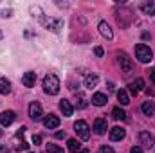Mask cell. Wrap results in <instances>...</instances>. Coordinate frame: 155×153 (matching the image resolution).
Here are the masks:
<instances>
[{
	"mask_svg": "<svg viewBox=\"0 0 155 153\" xmlns=\"http://www.w3.org/2000/svg\"><path fill=\"white\" fill-rule=\"evenodd\" d=\"M45 150H47V153H63V150L60 146H56V144H47Z\"/></svg>",
	"mask_w": 155,
	"mask_h": 153,
	"instance_id": "cell-24",
	"label": "cell"
},
{
	"mask_svg": "<svg viewBox=\"0 0 155 153\" xmlns=\"http://www.w3.org/2000/svg\"><path fill=\"white\" fill-rule=\"evenodd\" d=\"M25 153H33V151H25Z\"/></svg>",
	"mask_w": 155,
	"mask_h": 153,
	"instance_id": "cell-35",
	"label": "cell"
},
{
	"mask_svg": "<svg viewBox=\"0 0 155 153\" xmlns=\"http://www.w3.org/2000/svg\"><path fill=\"white\" fill-rule=\"evenodd\" d=\"M150 77H152V81L155 83V69H152V70H150Z\"/></svg>",
	"mask_w": 155,
	"mask_h": 153,
	"instance_id": "cell-32",
	"label": "cell"
},
{
	"mask_svg": "<svg viewBox=\"0 0 155 153\" xmlns=\"http://www.w3.org/2000/svg\"><path fill=\"white\" fill-rule=\"evenodd\" d=\"M94 52H96V56H103V49H101V47H96Z\"/></svg>",
	"mask_w": 155,
	"mask_h": 153,
	"instance_id": "cell-29",
	"label": "cell"
},
{
	"mask_svg": "<svg viewBox=\"0 0 155 153\" xmlns=\"http://www.w3.org/2000/svg\"><path fill=\"white\" fill-rule=\"evenodd\" d=\"M60 110L63 112L65 117H71L72 112H74V106L71 105V101H69V99H61V101H60Z\"/></svg>",
	"mask_w": 155,
	"mask_h": 153,
	"instance_id": "cell-10",
	"label": "cell"
},
{
	"mask_svg": "<svg viewBox=\"0 0 155 153\" xmlns=\"http://www.w3.org/2000/svg\"><path fill=\"white\" fill-rule=\"evenodd\" d=\"M107 101H108V97H107L105 94H101V92H96V94L92 96V103H94L96 106H103V105H107Z\"/></svg>",
	"mask_w": 155,
	"mask_h": 153,
	"instance_id": "cell-14",
	"label": "cell"
},
{
	"mask_svg": "<svg viewBox=\"0 0 155 153\" xmlns=\"http://www.w3.org/2000/svg\"><path fill=\"white\" fill-rule=\"evenodd\" d=\"M29 117L33 121H40L43 117V108H41V105H40L38 101H33L29 105Z\"/></svg>",
	"mask_w": 155,
	"mask_h": 153,
	"instance_id": "cell-5",
	"label": "cell"
},
{
	"mask_svg": "<svg viewBox=\"0 0 155 153\" xmlns=\"http://www.w3.org/2000/svg\"><path fill=\"white\" fill-rule=\"evenodd\" d=\"M117 99H119V103L123 105V106H126L128 103H130V97H128V94H126V90H117Z\"/></svg>",
	"mask_w": 155,
	"mask_h": 153,
	"instance_id": "cell-19",
	"label": "cell"
},
{
	"mask_svg": "<svg viewBox=\"0 0 155 153\" xmlns=\"http://www.w3.org/2000/svg\"><path fill=\"white\" fill-rule=\"evenodd\" d=\"M141 11L144 13V15H155V4L153 2H144V4H141Z\"/></svg>",
	"mask_w": 155,
	"mask_h": 153,
	"instance_id": "cell-18",
	"label": "cell"
},
{
	"mask_svg": "<svg viewBox=\"0 0 155 153\" xmlns=\"http://www.w3.org/2000/svg\"><path fill=\"white\" fill-rule=\"evenodd\" d=\"M139 142H141L144 148H153L155 139L150 132H141V133H139Z\"/></svg>",
	"mask_w": 155,
	"mask_h": 153,
	"instance_id": "cell-6",
	"label": "cell"
},
{
	"mask_svg": "<svg viewBox=\"0 0 155 153\" xmlns=\"http://www.w3.org/2000/svg\"><path fill=\"white\" fill-rule=\"evenodd\" d=\"M124 135H126V132H124L121 126H116V128L110 130V141H123Z\"/></svg>",
	"mask_w": 155,
	"mask_h": 153,
	"instance_id": "cell-12",
	"label": "cell"
},
{
	"mask_svg": "<svg viewBox=\"0 0 155 153\" xmlns=\"http://www.w3.org/2000/svg\"><path fill=\"white\" fill-rule=\"evenodd\" d=\"M130 85H132L137 92H141V90L144 88V79H143V77H137V79H135V81H132Z\"/></svg>",
	"mask_w": 155,
	"mask_h": 153,
	"instance_id": "cell-22",
	"label": "cell"
},
{
	"mask_svg": "<svg viewBox=\"0 0 155 153\" xmlns=\"http://www.w3.org/2000/svg\"><path fill=\"white\" fill-rule=\"evenodd\" d=\"M65 135H67V133H65V132H61V130L54 133V137H56V139H65Z\"/></svg>",
	"mask_w": 155,
	"mask_h": 153,
	"instance_id": "cell-27",
	"label": "cell"
},
{
	"mask_svg": "<svg viewBox=\"0 0 155 153\" xmlns=\"http://www.w3.org/2000/svg\"><path fill=\"white\" fill-rule=\"evenodd\" d=\"M94 132L97 133V135H103L107 130H108V122H107V119H103V117H97L96 121H94Z\"/></svg>",
	"mask_w": 155,
	"mask_h": 153,
	"instance_id": "cell-7",
	"label": "cell"
},
{
	"mask_svg": "<svg viewBox=\"0 0 155 153\" xmlns=\"http://www.w3.org/2000/svg\"><path fill=\"white\" fill-rule=\"evenodd\" d=\"M0 135H2V130H0Z\"/></svg>",
	"mask_w": 155,
	"mask_h": 153,
	"instance_id": "cell-36",
	"label": "cell"
},
{
	"mask_svg": "<svg viewBox=\"0 0 155 153\" xmlns=\"http://www.w3.org/2000/svg\"><path fill=\"white\" fill-rule=\"evenodd\" d=\"M130 153H143V150H141L139 146H134V148L130 150Z\"/></svg>",
	"mask_w": 155,
	"mask_h": 153,
	"instance_id": "cell-30",
	"label": "cell"
},
{
	"mask_svg": "<svg viewBox=\"0 0 155 153\" xmlns=\"http://www.w3.org/2000/svg\"><path fill=\"white\" fill-rule=\"evenodd\" d=\"M135 58H137L141 63H150V61L153 60V52H152V49H150L148 45L137 43V45H135Z\"/></svg>",
	"mask_w": 155,
	"mask_h": 153,
	"instance_id": "cell-2",
	"label": "cell"
},
{
	"mask_svg": "<svg viewBox=\"0 0 155 153\" xmlns=\"http://www.w3.org/2000/svg\"><path fill=\"white\" fill-rule=\"evenodd\" d=\"M117 61H119V67H121V70H123L124 74H130V72H132L134 63H132V60L128 58L126 52H119V54H117Z\"/></svg>",
	"mask_w": 155,
	"mask_h": 153,
	"instance_id": "cell-4",
	"label": "cell"
},
{
	"mask_svg": "<svg viewBox=\"0 0 155 153\" xmlns=\"http://www.w3.org/2000/svg\"><path fill=\"white\" fill-rule=\"evenodd\" d=\"M43 90H45V94H49V96H56L58 92H60V79L56 74H47V76L43 77Z\"/></svg>",
	"mask_w": 155,
	"mask_h": 153,
	"instance_id": "cell-1",
	"label": "cell"
},
{
	"mask_svg": "<svg viewBox=\"0 0 155 153\" xmlns=\"http://www.w3.org/2000/svg\"><path fill=\"white\" fill-rule=\"evenodd\" d=\"M0 94H4V96L11 94V81L7 77H0Z\"/></svg>",
	"mask_w": 155,
	"mask_h": 153,
	"instance_id": "cell-16",
	"label": "cell"
},
{
	"mask_svg": "<svg viewBox=\"0 0 155 153\" xmlns=\"http://www.w3.org/2000/svg\"><path fill=\"white\" fill-rule=\"evenodd\" d=\"M99 33H101L103 38H107V40L114 38V33H112V29H110V25H108L107 22H101V24H99Z\"/></svg>",
	"mask_w": 155,
	"mask_h": 153,
	"instance_id": "cell-13",
	"label": "cell"
},
{
	"mask_svg": "<svg viewBox=\"0 0 155 153\" xmlns=\"http://www.w3.org/2000/svg\"><path fill=\"white\" fill-rule=\"evenodd\" d=\"M141 110H143V114L144 115H153V112H155V103L153 101H144L143 103V106H141Z\"/></svg>",
	"mask_w": 155,
	"mask_h": 153,
	"instance_id": "cell-17",
	"label": "cell"
},
{
	"mask_svg": "<svg viewBox=\"0 0 155 153\" xmlns=\"http://www.w3.org/2000/svg\"><path fill=\"white\" fill-rule=\"evenodd\" d=\"M0 16H2V18H9V16H11V9H7V11H0Z\"/></svg>",
	"mask_w": 155,
	"mask_h": 153,
	"instance_id": "cell-28",
	"label": "cell"
},
{
	"mask_svg": "<svg viewBox=\"0 0 155 153\" xmlns=\"http://www.w3.org/2000/svg\"><path fill=\"white\" fill-rule=\"evenodd\" d=\"M33 144H35V146L41 144V137H40V135H33Z\"/></svg>",
	"mask_w": 155,
	"mask_h": 153,
	"instance_id": "cell-26",
	"label": "cell"
},
{
	"mask_svg": "<svg viewBox=\"0 0 155 153\" xmlns=\"http://www.w3.org/2000/svg\"><path fill=\"white\" fill-rule=\"evenodd\" d=\"M43 126H45L47 130H54V128H58V126H60V117H58V115L49 114L45 119H43Z\"/></svg>",
	"mask_w": 155,
	"mask_h": 153,
	"instance_id": "cell-8",
	"label": "cell"
},
{
	"mask_svg": "<svg viewBox=\"0 0 155 153\" xmlns=\"http://www.w3.org/2000/svg\"><path fill=\"white\" fill-rule=\"evenodd\" d=\"M74 132L78 133V137L81 141H88L90 139V126L85 121H76L74 122Z\"/></svg>",
	"mask_w": 155,
	"mask_h": 153,
	"instance_id": "cell-3",
	"label": "cell"
},
{
	"mask_svg": "<svg viewBox=\"0 0 155 153\" xmlns=\"http://www.w3.org/2000/svg\"><path fill=\"white\" fill-rule=\"evenodd\" d=\"M87 105H88V99L85 97V96H78V103H76V106L79 108V110H83V108H87Z\"/></svg>",
	"mask_w": 155,
	"mask_h": 153,
	"instance_id": "cell-23",
	"label": "cell"
},
{
	"mask_svg": "<svg viewBox=\"0 0 155 153\" xmlns=\"http://www.w3.org/2000/svg\"><path fill=\"white\" fill-rule=\"evenodd\" d=\"M97 153H114V148H110V146H101Z\"/></svg>",
	"mask_w": 155,
	"mask_h": 153,
	"instance_id": "cell-25",
	"label": "cell"
},
{
	"mask_svg": "<svg viewBox=\"0 0 155 153\" xmlns=\"http://www.w3.org/2000/svg\"><path fill=\"white\" fill-rule=\"evenodd\" d=\"M128 86H130V94H132V96H137V94H139V92H137V90H135L132 85H128Z\"/></svg>",
	"mask_w": 155,
	"mask_h": 153,
	"instance_id": "cell-31",
	"label": "cell"
},
{
	"mask_svg": "<svg viewBox=\"0 0 155 153\" xmlns=\"http://www.w3.org/2000/svg\"><path fill=\"white\" fill-rule=\"evenodd\" d=\"M2 36H4V34H2V31H0V40H2Z\"/></svg>",
	"mask_w": 155,
	"mask_h": 153,
	"instance_id": "cell-34",
	"label": "cell"
},
{
	"mask_svg": "<svg viewBox=\"0 0 155 153\" xmlns=\"http://www.w3.org/2000/svg\"><path fill=\"white\" fill-rule=\"evenodd\" d=\"M79 153H90V151H88V150H81Z\"/></svg>",
	"mask_w": 155,
	"mask_h": 153,
	"instance_id": "cell-33",
	"label": "cell"
},
{
	"mask_svg": "<svg viewBox=\"0 0 155 153\" xmlns=\"http://www.w3.org/2000/svg\"><path fill=\"white\" fill-rule=\"evenodd\" d=\"M15 119H16V114H15L13 110H5V112L0 114V124H2V126H9Z\"/></svg>",
	"mask_w": 155,
	"mask_h": 153,
	"instance_id": "cell-9",
	"label": "cell"
},
{
	"mask_svg": "<svg viewBox=\"0 0 155 153\" xmlns=\"http://www.w3.org/2000/svg\"><path fill=\"white\" fill-rule=\"evenodd\" d=\"M22 83H24V86L33 88L35 83H36V74H35V72H25V74L22 76Z\"/></svg>",
	"mask_w": 155,
	"mask_h": 153,
	"instance_id": "cell-11",
	"label": "cell"
},
{
	"mask_svg": "<svg viewBox=\"0 0 155 153\" xmlns=\"http://www.w3.org/2000/svg\"><path fill=\"white\" fill-rule=\"evenodd\" d=\"M97 83H99V77L96 76V74H88V76L85 77V86H87V88H90V90H92V88H96V86H97Z\"/></svg>",
	"mask_w": 155,
	"mask_h": 153,
	"instance_id": "cell-15",
	"label": "cell"
},
{
	"mask_svg": "<svg viewBox=\"0 0 155 153\" xmlns=\"http://www.w3.org/2000/svg\"><path fill=\"white\" fill-rule=\"evenodd\" d=\"M67 144H69V150H71L72 153H79V151H81V144L78 142L76 139H69V142H67Z\"/></svg>",
	"mask_w": 155,
	"mask_h": 153,
	"instance_id": "cell-21",
	"label": "cell"
},
{
	"mask_svg": "<svg viewBox=\"0 0 155 153\" xmlns=\"http://www.w3.org/2000/svg\"><path fill=\"white\" fill-rule=\"evenodd\" d=\"M112 117H114L116 121H124V119H126V114H124V110H123V108L116 106V108L112 110Z\"/></svg>",
	"mask_w": 155,
	"mask_h": 153,
	"instance_id": "cell-20",
	"label": "cell"
}]
</instances>
